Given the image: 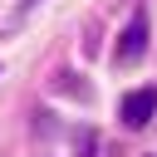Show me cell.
<instances>
[{"label":"cell","mask_w":157,"mask_h":157,"mask_svg":"<svg viewBox=\"0 0 157 157\" xmlns=\"http://www.w3.org/2000/svg\"><path fill=\"white\" fill-rule=\"evenodd\" d=\"M54 88H59V93H74V98H88V88L78 83V74H59V78H54Z\"/></svg>","instance_id":"cell-3"},{"label":"cell","mask_w":157,"mask_h":157,"mask_svg":"<svg viewBox=\"0 0 157 157\" xmlns=\"http://www.w3.org/2000/svg\"><path fill=\"white\" fill-rule=\"evenodd\" d=\"M20 5H25V10H34V5H39V0H20Z\"/></svg>","instance_id":"cell-5"},{"label":"cell","mask_w":157,"mask_h":157,"mask_svg":"<svg viewBox=\"0 0 157 157\" xmlns=\"http://www.w3.org/2000/svg\"><path fill=\"white\" fill-rule=\"evenodd\" d=\"M93 147H98L93 132H78V157H93Z\"/></svg>","instance_id":"cell-4"},{"label":"cell","mask_w":157,"mask_h":157,"mask_svg":"<svg viewBox=\"0 0 157 157\" xmlns=\"http://www.w3.org/2000/svg\"><path fill=\"white\" fill-rule=\"evenodd\" d=\"M152 113H157V88H132V93H123V103H118V118H123V128H147L152 123Z\"/></svg>","instance_id":"cell-2"},{"label":"cell","mask_w":157,"mask_h":157,"mask_svg":"<svg viewBox=\"0 0 157 157\" xmlns=\"http://www.w3.org/2000/svg\"><path fill=\"white\" fill-rule=\"evenodd\" d=\"M147 54V10H132V20L123 25L118 44H113V64H137Z\"/></svg>","instance_id":"cell-1"}]
</instances>
